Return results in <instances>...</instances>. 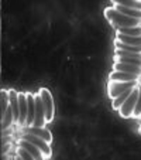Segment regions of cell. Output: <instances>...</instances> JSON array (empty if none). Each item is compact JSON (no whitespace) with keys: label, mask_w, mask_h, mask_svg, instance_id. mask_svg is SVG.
Masks as SVG:
<instances>
[{"label":"cell","mask_w":141,"mask_h":160,"mask_svg":"<svg viewBox=\"0 0 141 160\" xmlns=\"http://www.w3.org/2000/svg\"><path fill=\"white\" fill-rule=\"evenodd\" d=\"M105 16L109 21L114 27H134V26H140L141 20L140 18H134L130 17V16H126L123 13L117 12L114 7H107L105 10Z\"/></svg>","instance_id":"obj_1"},{"label":"cell","mask_w":141,"mask_h":160,"mask_svg":"<svg viewBox=\"0 0 141 160\" xmlns=\"http://www.w3.org/2000/svg\"><path fill=\"white\" fill-rule=\"evenodd\" d=\"M138 85V81H109L107 84V95L110 99H114L119 95H121L126 89H130V88H134Z\"/></svg>","instance_id":"obj_2"},{"label":"cell","mask_w":141,"mask_h":160,"mask_svg":"<svg viewBox=\"0 0 141 160\" xmlns=\"http://www.w3.org/2000/svg\"><path fill=\"white\" fill-rule=\"evenodd\" d=\"M40 95L42 98V103L45 108V118H47V123H51L54 121V115H55V103H54V97L49 92V89L47 88H41L38 91Z\"/></svg>","instance_id":"obj_3"},{"label":"cell","mask_w":141,"mask_h":160,"mask_svg":"<svg viewBox=\"0 0 141 160\" xmlns=\"http://www.w3.org/2000/svg\"><path fill=\"white\" fill-rule=\"evenodd\" d=\"M138 92H140V88L134 87L131 91L130 97L126 99V102L121 105V108L119 109V115L121 118H131L133 116V112H134V108H135V103H137V99H138Z\"/></svg>","instance_id":"obj_4"},{"label":"cell","mask_w":141,"mask_h":160,"mask_svg":"<svg viewBox=\"0 0 141 160\" xmlns=\"http://www.w3.org/2000/svg\"><path fill=\"white\" fill-rule=\"evenodd\" d=\"M21 138H24V139L33 142L35 146H38V148L41 149V152L44 153V157H51V154H52L51 143H48L47 140L42 139V138H40V136H37V135H33V133H30V132H26Z\"/></svg>","instance_id":"obj_5"},{"label":"cell","mask_w":141,"mask_h":160,"mask_svg":"<svg viewBox=\"0 0 141 160\" xmlns=\"http://www.w3.org/2000/svg\"><path fill=\"white\" fill-rule=\"evenodd\" d=\"M18 103H20V121H18V126L26 128V121H27V113H28L27 92H18Z\"/></svg>","instance_id":"obj_6"},{"label":"cell","mask_w":141,"mask_h":160,"mask_svg":"<svg viewBox=\"0 0 141 160\" xmlns=\"http://www.w3.org/2000/svg\"><path fill=\"white\" fill-rule=\"evenodd\" d=\"M17 145L20 146V148H24L27 149L28 152H30L31 154H33V157L35 160H40V159H44V153L41 152V149L38 148V146H35L33 142H30V140L24 139V138H21L20 140L17 142Z\"/></svg>","instance_id":"obj_7"},{"label":"cell","mask_w":141,"mask_h":160,"mask_svg":"<svg viewBox=\"0 0 141 160\" xmlns=\"http://www.w3.org/2000/svg\"><path fill=\"white\" fill-rule=\"evenodd\" d=\"M114 71H124V72L135 74V75L141 77V67L135 65V64H129V62H121V61H114L113 64Z\"/></svg>","instance_id":"obj_8"},{"label":"cell","mask_w":141,"mask_h":160,"mask_svg":"<svg viewBox=\"0 0 141 160\" xmlns=\"http://www.w3.org/2000/svg\"><path fill=\"white\" fill-rule=\"evenodd\" d=\"M27 102H28V113L26 128L33 126L34 119H35V92H27Z\"/></svg>","instance_id":"obj_9"},{"label":"cell","mask_w":141,"mask_h":160,"mask_svg":"<svg viewBox=\"0 0 141 160\" xmlns=\"http://www.w3.org/2000/svg\"><path fill=\"white\" fill-rule=\"evenodd\" d=\"M140 75H135V74H130V72H124V71H111L109 74V81H138Z\"/></svg>","instance_id":"obj_10"},{"label":"cell","mask_w":141,"mask_h":160,"mask_svg":"<svg viewBox=\"0 0 141 160\" xmlns=\"http://www.w3.org/2000/svg\"><path fill=\"white\" fill-rule=\"evenodd\" d=\"M26 129V132H30V133H33V135H37V136H40V138H42L44 140H47L48 143H51L52 142V135H51V132H49L47 128H35V126H27V128H24Z\"/></svg>","instance_id":"obj_11"},{"label":"cell","mask_w":141,"mask_h":160,"mask_svg":"<svg viewBox=\"0 0 141 160\" xmlns=\"http://www.w3.org/2000/svg\"><path fill=\"white\" fill-rule=\"evenodd\" d=\"M133 88H130V89H126L121 95H119L117 98H114V99H111V108L114 109V111H119V109L121 108V105H123L124 102H126V99L130 97V94H131Z\"/></svg>","instance_id":"obj_12"},{"label":"cell","mask_w":141,"mask_h":160,"mask_svg":"<svg viewBox=\"0 0 141 160\" xmlns=\"http://www.w3.org/2000/svg\"><path fill=\"white\" fill-rule=\"evenodd\" d=\"M13 125H14V113H13L12 106L9 105V108H7L6 113L2 116V129L6 130L7 128L13 126Z\"/></svg>","instance_id":"obj_13"},{"label":"cell","mask_w":141,"mask_h":160,"mask_svg":"<svg viewBox=\"0 0 141 160\" xmlns=\"http://www.w3.org/2000/svg\"><path fill=\"white\" fill-rule=\"evenodd\" d=\"M117 34H124V36H133L137 37L141 36V24L134 26V27H117Z\"/></svg>","instance_id":"obj_14"},{"label":"cell","mask_w":141,"mask_h":160,"mask_svg":"<svg viewBox=\"0 0 141 160\" xmlns=\"http://www.w3.org/2000/svg\"><path fill=\"white\" fill-rule=\"evenodd\" d=\"M116 40L121 42H126V44L130 45H141V36L133 37V36H124V34H117Z\"/></svg>","instance_id":"obj_15"},{"label":"cell","mask_w":141,"mask_h":160,"mask_svg":"<svg viewBox=\"0 0 141 160\" xmlns=\"http://www.w3.org/2000/svg\"><path fill=\"white\" fill-rule=\"evenodd\" d=\"M113 4H120V6L133 7V9L141 10V0H111Z\"/></svg>","instance_id":"obj_16"},{"label":"cell","mask_w":141,"mask_h":160,"mask_svg":"<svg viewBox=\"0 0 141 160\" xmlns=\"http://www.w3.org/2000/svg\"><path fill=\"white\" fill-rule=\"evenodd\" d=\"M10 105V101H9V91L6 89H2V111H0V113L2 115L0 116H3L4 113H6L7 108H9Z\"/></svg>","instance_id":"obj_17"},{"label":"cell","mask_w":141,"mask_h":160,"mask_svg":"<svg viewBox=\"0 0 141 160\" xmlns=\"http://www.w3.org/2000/svg\"><path fill=\"white\" fill-rule=\"evenodd\" d=\"M17 157H20V159H24V160H34L33 154H31L30 152L27 150V149L20 148V146H18V149H17Z\"/></svg>","instance_id":"obj_18"},{"label":"cell","mask_w":141,"mask_h":160,"mask_svg":"<svg viewBox=\"0 0 141 160\" xmlns=\"http://www.w3.org/2000/svg\"><path fill=\"white\" fill-rule=\"evenodd\" d=\"M138 88H140V92H138V99L135 103L134 112H133V118H140L141 116V84L138 85Z\"/></svg>","instance_id":"obj_19"},{"label":"cell","mask_w":141,"mask_h":160,"mask_svg":"<svg viewBox=\"0 0 141 160\" xmlns=\"http://www.w3.org/2000/svg\"><path fill=\"white\" fill-rule=\"evenodd\" d=\"M138 123H140V128H141V116L138 118Z\"/></svg>","instance_id":"obj_20"},{"label":"cell","mask_w":141,"mask_h":160,"mask_svg":"<svg viewBox=\"0 0 141 160\" xmlns=\"http://www.w3.org/2000/svg\"><path fill=\"white\" fill-rule=\"evenodd\" d=\"M138 133H140V135H141V128H138Z\"/></svg>","instance_id":"obj_21"}]
</instances>
